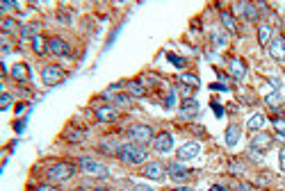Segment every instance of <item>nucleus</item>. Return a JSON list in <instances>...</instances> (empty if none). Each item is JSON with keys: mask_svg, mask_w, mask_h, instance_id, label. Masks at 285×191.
Masks as SVG:
<instances>
[{"mask_svg": "<svg viewBox=\"0 0 285 191\" xmlns=\"http://www.w3.org/2000/svg\"><path fill=\"white\" fill-rule=\"evenodd\" d=\"M117 157H119L123 164H130V166H137V164H144L146 161V148L139 146V143H123L117 150Z\"/></svg>", "mask_w": 285, "mask_h": 191, "instance_id": "f257e3e1", "label": "nucleus"}, {"mask_svg": "<svg viewBox=\"0 0 285 191\" xmlns=\"http://www.w3.org/2000/svg\"><path fill=\"white\" fill-rule=\"evenodd\" d=\"M76 175V166L73 164H66V161H60V164H53V166L46 171V178L53 182V185H57V182H66L69 178H73Z\"/></svg>", "mask_w": 285, "mask_h": 191, "instance_id": "f03ea898", "label": "nucleus"}, {"mask_svg": "<svg viewBox=\"0 0 285 191\" xmlns=\"http://www.w3.org/2000/svg\"><path fill=\"white\" fill-rule=\"evenodd\" d=\"M128 137H130L132 143H139V146H146L155 139L153 127L146 126V123H135V126L128 127Z\"/></svg>", "mask_w": 285, "mask_h": 191, "instance_id": "7ed1b4c3", "label": "nucleus"}, {"mask_svg": "<svg viewBox=\"0 0 285 191\" xmlns=\"http://www.w3.org/2000/svg\"><path fill=\"white\" fill-rule=\"evenodd\" d=\"M80 168H82V173L94 175V178H107L110 175V168L105 164H101V161L91 159V157H82L80 159Z\"/></svg>", "mask_w": 285, "mask_h": 191, "instance_id": "20e7f679", "label": "nucleus"}, {"mask_svg": "<svg viewBox=\"0 0 285 191\" xmlns=\"http://www.w3.org/2000/svg\"><path fill=\"white\" fill-rule=\"evenodd\" d=\"M274 146V137L272 134H267V132H255L253 137H251V150H255V153H265V150H269Z\"/></svg>", "mask_w": 285, "mask_h": 191, "instance_id": "39448f33", "label": "nucleus"}, {"mask_svg": "<svg viewBox=\"0 0 285 191\" xmlns=\"http://www.w3.org/2000/svg\"><path fill=\"white\" fill-rule=\"evenodd\" d=\"M64 71H62L60 66H46L41 71V80L48 84V87H53V84H60L62 80H64Z\"/></svg>", "mask_w": 285, "mask_h": 191, "instance_id": "423d86ee", "label": "nucleus"}, {"mask_svg": "<svg viewBox=\"0 0 285 191\" xmlns=\"http://www.w3.org/2000/svg\"><path fill=\"white\" fill-rule=\"evenodd\" d=\"M199 112H201V107H199V102H196L194 98H185V100L180 102V119H185V121L196 119Z\"/></svg>", "mask_w": 285, "mask_h": 191, "instance_id": "0eeeda50", "label": "nucleus"}, {"mask_svg": "<svg viewBox=\"0 0 285 191\" xmlns=\"http://www.w3.org/2000/svg\"><path fill=\"white\" fill-rule=\"evenodd\" d=\"M48 53H53L55 57H69V55H71V46H69L64 39H57V36H55V39L48 41Z\"/></svg>", "mask_w": 285, "mask_h": 191, "instance_id": "6e6552de", "label": "nucleus"}, {"mask_svg": "<svg viewBox=\"0 0 285 191\" xmlns=\"http://www.w3.org/2000/svg\"><path fill=\"white\" fill-rule=\"evenodd\" d=\"M199 153H201V146H199L196 141H187L178 148V159L180 161H190V159H194V157H199Z\"/></svg>", "mask_w": 285, "mask_h": 191, "instance_id": "1a4fd4ad", "label": "nucleus"}, {"mask_svg": "<svg viewBox=\"0 0 285 191\" xmlns=\"http://www.w3.org/2000/svg\"><path fill=\"white\" fill-rule=\"evenodd\" d=\"M267 50H269V55H272V60L285 62V41L281 39V36H274L272 41H269Z\"/></svg>", "mask_w": 285, "mask_h": 191, "instance_id": "9d476101", "label": "nucleus"}, {"mask_svg": "<svg viewBox=\"0 0 285 191\" xmlns=\"http://www.w3.org/2000/svg\"><path fill=\"white\" fill-rule=\"evenodd\" d=\"M142 175L149 180H164V166H162L160 161H149V164L144 166Z\"/></svg>", "mask_w": 285, "mask_h": 191, "instance_id": "9b49d317", "label": "nucleus"}, {"mask_svg": "<svg viewBox=\"0 0 285 191\" xmlns=\"http://www.w3.org/2000/svg\"><path fill=\"white\" fill-rule=\"evenodd\" d=\"M153 146L158 153H169V150L173 148V137L169 132H162V134H158V137L153 139Z\"/></svg>", "mask_w": 285, "mask_h": 191, "instance_id": "f8f14e48", "label": "nucleus"}, {"mask_svg": "<svg viewBox=\"0 0 285 191\" xmlns=\"http://www.w3.org/2000/svg\"><path fill=\"white\" fill-rule=\"evenodd\" d=\"M166 171H169V178L176 180V182H185V180L190 178V171H187L183 164H178V161H171Z\"/></svg>", "mask_w": 285, "mask_h": 191, "instance_id": "ddd939ff", "label": "nucleus"}, {"mask_svg": "<svg viewBox=\"0 0 285 191\" xmlns=\"http://www.w3.org/2000/svg\"><path fill=\"white\" fill-rule=\"evenodd\" d=\"M238 9L242 12V16L246 18V21H251V23H255V21L260 18V12H258L255 5H251V2H238Z\"/></svg>", "mask_w": 285, "mask_h": 191, "instance_id": "4468645a", "label": "nucleus"}, {"mask_svg": "<svg viewBox=\"0 0 285 191\" xmlns=\"http://www.w3.org/2000/svg\"><path fill=\"white\" fill-rule=\"evenodd\" d=\"M228 71H231V75L235 80H244V75H246V64H244L242 60H231L228 62Z\"/></svg>", "mask_w": 285, "mask_h": 191, "instance_id": "2eb2a0df", "label": "nucleus"}, {"mask_svg": "<svg viewBox=\"0 0 285 191\" xmlns=\"http://www.w3.org/2000/svg\"><path fill=\"white\" fill-rule=\"evenodd\" d=\"M96 119L103 121V123H112V121H117V109L107 107V105H103V107H96Z\"/></svg>", "mask_w": 285, "mask_h": 191, "instance_id": "dca6fc26", "label": "nucleus"}, {"mask_svg": "<svg viewBox=\"0 0 285 191\" xmlns=\"http://www.w3.org/2000/svg\"><path fill=\"white\" fill-rule=\"evenodd\" d=\"M219 18H221V23H224L226 32H231V34H238V21L233 18L231 12H226V9H221L219 12Z\"/></svg>", "mask_w": 285, "mask_h": 191, "instance_id": "f3484780", "label": "nucleus"}, {"mask_svg": "<svg viewBox=\"0 0 285 191\" xmlns=\"http://www.w3.org/2000/svg\"><path fill=\"white\" fill-rule=\"evenodd\" d=\"M12 78H16L18 82H30V68H28V64H14Z\"/></svg>", "mask_w": 285, "mask_h": 191, "instance_id": "a211bd4d", "label": "nucleus"}, {"mask_svg": "<svg viewBox=\"0 0 285 191\" xmlns=\"http://www.w3.org/2000/svg\"><path fill=\"white\" fill-rule=\"evenodd\" d=\"M265 123H267V119H265V114H253L249 121H246V127H249L251 132H260L262 127H265Z\"/></svg>", "mask_w": 285, "mask_h": 191, "instance_id": "6ab92c4d", "label": "nucleus"}, {"mask_svg": "<svg viewBox=\"0 0 285 191\" xmlns=\"http://www.w3.org/2000/svg\"><path fill=\"white\" fill-rule=\"evenodd\" d=\"M125 91H128V96H137V98L146 96V87H144L139 80H130V82H125Z\"/></svg>", "mask_w": 285, "mask_h": 191, "instance_id": "aec40b11", "label": "nucleus"}, {"mask_svg": "<svg viewBox=\"0 0 285 191\" xmlns=\"http://www.w3.org/2000/svg\"><path fill=\"white\" fill-rule=\"evenodd\" d=\"M240 134H242V130H240V126H228V130H226V146H238L240 141Z\"/></svg>", "mask_w": 285, "mask_h": 191, "instance_id": "412c9836", "label": "nucleus"}, {"mask_svg": "<svg viewBox=\"0 0 285 191\" xmlns=\"http://www.w3.org/2000/svg\"><path fill=\"white\" fill-rule=\"evenodd\" d=\"M258 41H260V46H269V41H272V28L267 23H260V28H258Z\"/></svg>", "mask_w": 285, "mask_h": 191, "instance_id": "4be33fe9", "label": "nucleus"}, {"mask_svg": "<svg viewBox=\"0 0 285 191\" xmlns=\"http://www.w3.org/2000/svg\"><path fill=\"white\" fill-rule=\"evenodd\" d=\"M32 50H35L37 55H43L48 50V43L43 41V36H35L32 39Z\"/></svg>", "mask_w": 285, "mask_h": 191, "instance_id": "5701e85b", "label": "nucleus"}, {"mask_svg": "<svg viewBox=\"0 0 285 191\" xmlns=\"http://www.w3.org/2000/svg\"><path fill=\"white\" fill-rule=\"evenodd\" d=\"M180 84L196 89V87H199V78H196V75H192V73H183V75H180Z\"/></svg>", "mask_w": 285, "mask_h": 191, "instance_id": "b1692460", "label": "nucleus"}, {"mask_svg": "<svg viewBox=\"0 0 285 191\" xmlns=\"http://www.w3.org/2000/svg\"><path fill=\"white\" fill-rule=\"evenodd\" d=\"M265 102H267L269 107H281L283 98H281V94H276V91H274V94H269L267 98H265Z\"/></svg>", "mask_w": 285, "mask_h": 191, "instance_id": "393cba45", "label": "nucleus"}, {"mask_svg": "<svg viewBox=\"0 0 285 191\" xmlns=\"http://www.w3.org/2000/svg\"><path fill=\"white\" fill-rule=\"evenodd\" d=\"M212 43H214L217 48H224V46H226V34H224V32L214 30V32H212Z\"/></svg>", "mask_w": 285, "mask_h": 191, "instance_id": "a878e982", "label": "nucleus"}, {"mask_svg": "<svg viewBox=\"0 0 285 191\" xmlns=\"http://www.w3.org/2000/svg\"><path fill=\"white\" fill-rule=\"evenodd\" d=\"M272 123H274V130L279 132V137L285 139V119H272Z\"/></svg>", "mask_w": 285, "mask_h": 191, "instance_id": "bb28decb", "label": "nucleus"}, {"mask_svg": "<svg viewBox=\"0 0 285 191\" xmlns=\"http://www.w3.org/2000/svg\"><path fill=\"white\" fill-rule=\"evenodd\" d=\"M37 28H39V25H35V23H32V25H25L23 30H21V36H23V39H25V36H32V39H35V36H39Z\"/></svg>", "mask_w": 285, "mask_h": 191, "instance_id": "cd10ccee", "label": "nucleus"}, {"mask_svg": "<svg viewBox=\"0 0 285 191\" xmlns=\"http://www.w3.org/2000/svg\"><path fill=\"white\" fill-rule=\"evenodd\" d=\"M66 139H69V141H82L84 132L82 130H69V132H66Z\"/></svg>", "mask_w": 285, "mask_h": 191, "instance_id": "c85d7f7f", "label": "nucleus"}, {"mask_svg": "<svg viewBox=\"0 0 285 191\" xmlns=\"http://www.w3.org/2000/svg\"><path fill=\"white\" fill-rule=\"evenodd\" d=\"M166 60L171 62V64H173V66H176V68H185V60H183V57H178V55H173V53H169V55H166Z\"/></svg>", "mask_w": 285, "mask_h": 191, "instance_id": "c756f323", "label": "nucleus"}, {"mask_svg": "<svg viewBox=\"0 0 285 191\" xmlns=\"http://www.w3.org/2000/svg\"><path fill=\"white\" fill-rule=\"evenodd\" d=\"M2 25H5V32H14L18 28V23L14 21V18H5V21H2Z\"/></svg>", "mask_w": 285, "mask_h": 191, "instance_id": "7c9ffc66", "label": "nucleus"}, {"mask_svg": "<svg viewBox=\"0 0 285 191\" xmlns=\"http://www.w3.org/2000/svg\"><path fill=\"white\" fill-rule=\"evenodd\" d=\"M173 105H176V91H169V96H166V100H164V107L166 109H171L173 107Z\"/></svg>", "mask_w": 285, "mask_h": 191, "instance_id": "2f4dec72", "label": "nucleus"}, {"mask_svg": "<svg viewBox=\"0 0 285 191\" xmlns=\"http://www.w3.org/2000/svg\"><path fill=\"white\" fill-rule=\"evenodd\" d=\"M9 107H12V96H9V94H2V105H0V109H2V112H7Z\"/></svg>", "mask_w": 285, "mask_h": 191, "instance_id": "473e14b6", "label": "nucleus"}, {"mask_svg": "<svg viewBox=\"0 0 285 191\" xmlns=\"http://www.w3.org/2000/svg\"><path fill=\"white\" fill-rule=\"evenodd\" d=\"M114 102H117V105H128V102H130V96H123V94L114 96Z\"/></svg>", "mask_w": 285, "mask_h": 191, "instance_id": "72a5a7b5", "label": "nucleus"}, {"mask_svg": "<svg viewBox=\"0 0 285 191\" xmlns=\"http://www.w3.org/2000/svg\"><path fill=\"white\" fill-rule=\"evenodd\" d=\"M238 191H258V189H255L253 185H249V182H240V185H238Z\"/></svg>", "mask_w": 285, "mask_h": 191, "instance_id": "f704fd0d", "label": "nucleus"}, {"mask_svg": "<svg viewBox=\"0 0 285 191\" xmlns=\"http://www.w3.org/2000/svg\"><path fill=\"white\" fill-rule=\"evenodd\" d=\"M35 191H60V189H57L55 185H39Z\"/></svg>", "mask_w": 285, "mask_h": 191, "instance_id": "c9c22d12", "label": "nucleus"}, {"mask_svg": "<svg viewBox=\"0 0 285 191\" xmlns=\"http://www.w3.org/2000/svg\"><path fill=\"white\" fill-rule=\"evenodd\" d=\"M279 161H281V171L285 173V148H281V153H279Z\"/></svg>", "mask_w": 285, "mask_h": 191, "instance_id": "e433bc0d", "label": "nucleus"}, {"mask_svg": "<svg viewBox=\"0 0 285 191\" xmlns=\"http://www.w3.org/2000/svg\"><path fill=\"white\" fill-rule=\"evenodd\" d=\"M210 191H231V189L224 187V185H212V187H210Z\"/></svg>", "mask_w": 285, "mask_h": 191, "instance_id": "4c0bfd02", "label": "nucleus"}, {"mask_svg": "<svg viewBox=\"0 0 285 191\" xmlns=\"http://www.w3.org/2000/svg\"><path fill=\"white\" fill-rule=\"evenodd\" d=\"M132 191H155V189H151L149 185H137V187H135V189H132Z\"/></svg>", "mask_w": 285, "mask_h": 191, "instance_id": "58836bf2", "label": "nucleus"}, {"mask_svg": "<svg viewBox=\"0 0 285 191\" xmlns=\"http://www.w3.org/2000/svg\"><path fill=\"white\" fill-rule=\"evenodd\" d=\"M212 109H214V112H217V116H221V114H224V109H221L219 105H212Z\"/></svg>", "mask_w": 285, "mask_h": 191, "instance_id": "ea45409f", "label": "nucleus"}, {"mask_svg": "<svg viewBox=\"0 0 285 191\" xmlns=\"http://www.w3.org/2000/svg\"><path fill=\"white\" fill-rule=\"evenodd\" d=\"M173 191H192L190 187H178V189H173Z\"/></svg>", "mask_w": 285, "mask_h": 191, "instance_id": "a19ab883", "label": "nucleus"}, {"mask_svg": "<svg viewBox=\"0 0 285 191\" xmlns=\"http://www.w3.org/2000/svg\"><path fill=\"white\" fill-rule=\"evenodd\" d=\"M94 191H112V189H107V187H98V189H94Z\"/></svg>", "mask_w": 285, "mask_h": 191, "instance_id": "79ce46f5", "label": "nucleus"}, {"mask_svg": "<svg viewBox=\"0 0 285 191\" xmlns=\"http://www.w3.org/2000/svg\"><path fill=\"white\" fill-rule=\"evenodd\" d=\"M73 191H84V189H82V187H80V189H73Z\"/></svg>", "mask_w": 285, "mask_h": 191, "instance_id": "37998d69", "label": "nucleus"}]
</instances>
